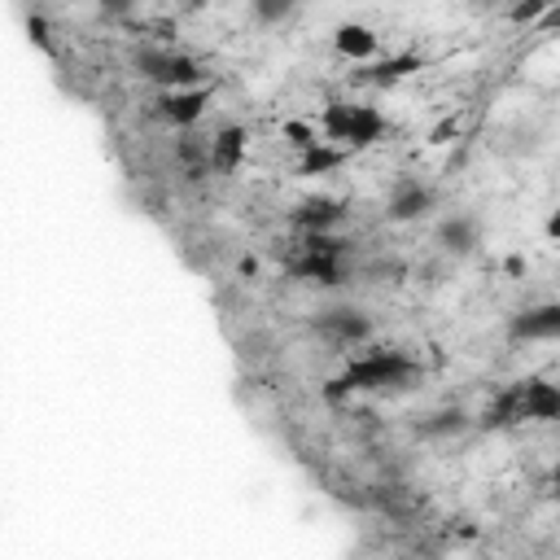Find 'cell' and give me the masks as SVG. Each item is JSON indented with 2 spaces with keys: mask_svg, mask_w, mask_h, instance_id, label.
<instances>
[{
  "mask_svg": "<svg viewBox=\"0 0 560 560\" xmlns=\"http://www.w3.org/2000/svg\"><path fill=\"white\" fill-rule=\"evenodd\" d=\"M416 376H420V368L402 350H368L346 368V376L337 385H346V389H381L385 394V389H407Z\"/></svg>",
  "mask_w": 560,
  "mask_h": 560,
  "instance_id": "cell-1",
  "label": "cell"
},
{
  "mask_svg": "<svg viewBox=\"0 0 560 560\" xmlns=\"http://www.w3.org/2000/svg\"><path fill=\"white\" fill-rule=\"evenodd\" d=\"M131 61L140 66V74L158 79L166 92H175V88H197V83H201V66H197L188 52L171 48V44H144V48L131 52Z\"/></svg>",
  "mask_w": 560,
  "mask_h": 560,
  "instance_id": "cell-2",
  "label": "cell"
},
{
  "mask_svg": "<svg viewBox=\"0 0 560 560\" xmlns=\"http://www.w3.org/2000/svg\"><path fill=\"white\" fill-rule=\"evenodd\" d=\"M324 131L328 140H376L381 131V114L372 105H328L324 109Z\"/></svg>",
  "mask_w": 560,
  "mask_h": 560,
  "instance_id": "cell-3",
  "label": "cell"
},
{
  "mask_svg": "<svg viewBox=\"0 0 560 560\" xmlns=\"http://www.w3.org/2000/svg\"><path fill=\"white\" fill-rule=\"evenodd\" d=\"M315 332H319L328 346H359V341L372 332V324H368V315L354 311V306H328V311L315 315Z\"/></svg>",
  "mask_w": 560,
  "mask_h": 560,
  "instance_id": "cell-4",
  "label": "cell"
},
{
  "mask_svg": "<svg viewBox=\"0 0 560 560\" xmlns=\"http://www.w3.org/2000/svg\"><path fill=\"white\" fill-rule=\"evenodd\" d=\"M385 206H389V219H420V214L433 210V188L416 175H402V179L389 184Z\"/></svg>",
  "mask_w": 560,
  "mask_h": 560,
  "instance_id": "cell-5",
  "label": "cell"
},
{
  "mask_svg": "<svg viewBox=\"0 0 560 560\" xmlns=\"http://www.w3.org/2000/svg\"><path fill=\"white\" fill-rule=\"evenodd\" d=\"M477 241H481V228H477V219L464 214V210H455V214H446V219L438 223V245H442L446 254H468Z\"/></svg>",
  "mask_w": 560,
  "mask_h": 560,
  "instance_id": "cell-6",
  "label": "cell"
},
{
  "mask_svg": "<svg viewBox=\"0 0 560 560\" xmlns=\"http://www.w3.org/2000/svg\"><path fill=\"white\" fill-rule=\"evenodd\" d=\"M201 109H206V92H192V88H175L158 96V114L166 122H197Z\"/></svg>",
  "mask_w": 560,
  "mask_h": 560,
  "instance_id": "cell-7",
  "label": "cell"
},
{
  "mask_svg": "<svg viewBox=\"0 0 560 560\" xmlns=\"http://www.w3.org/2000/svg\"><path fill=\"white\" fill-rule=\"evenodd\" d=\"M556 328H560V311H556L551 302H542V306H534V311H521V315L512 319V332H516V337H556Z\"/></svg>",
  "mask_w": 560,
  "mask_h": 560,
  "instance_id": "cell-8",
  "label": "cell"
},
{
  "mask_svg": "<svg viewBox=\"0 0 560 560\" xmlns=\"http://www.w3.org/2000/svg\"><path fill=\"white\" fill-rule=\"evenodd\" d=\"M337 48H341L346 57H372V52L381 48V39H376V31H372V26L346 22V26H337Z\"/></svg>",
  "mask_w": 560,
  "mask_h": 560,
  "instance_id": "cell-9",
  "label": "cell"
}]
</instances>
